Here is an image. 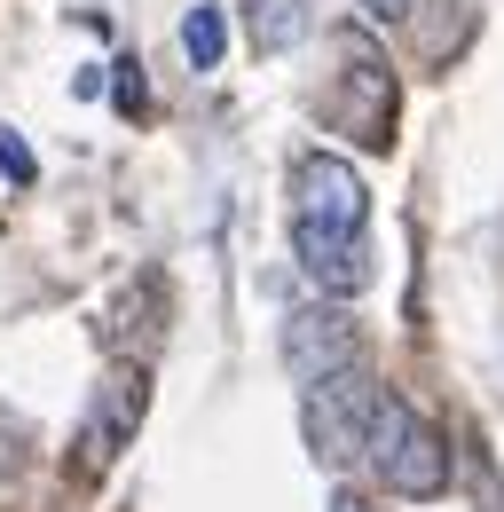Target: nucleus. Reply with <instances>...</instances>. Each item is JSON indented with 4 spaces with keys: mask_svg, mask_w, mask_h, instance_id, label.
<instances>
[{
    "mask_svg": "<svg viewBox=\"0 0 504 512\" xmlns=\"http://www.w3.org/2000/svg\"><path fill=\"white\" fill-rule=\"evenodd\" d=\"M0 174H8L16 190H24L32 174H40V166H32V150H24V134H16V127H0Z\"/></svg>",
    "mask_w": 504,
    "mask_h": 512,
    "instance_id": "nucleus-9",
    "label": "nucleus"
},
{
    "mask_svg": "<svg viewBox=\"0 0 504 512\" xmlns=\"http://www.w3.org/2000/svg\"><path fill=\"white\" fill-rule=\"evenodd\" d=\"M363 221H371L363 174L331 150H308L292 166V229H363Z\"/></svg>",
    "mask_w": 504,
    "mask_h": 512,
    "instance_id": "nucleus-4",
    "label": "nucleus"
},
{
    "mask_svg": "<svg viewBox=\"0 0 504 512\" xmlns=\"http://www.w3.org/2000/svg\"><path fill=\"white\" fill-rule=\"evenodd\" d=\"M363 16H371V24H402V16H410V0H363Z\"/></svg>",
    "mask_w": 504,
    "mask_h": 512,
    "instance_id": "nucleus-10",
    "label": "nucleus"
},
{
    "mask_svg": "<svg viewBox=\"0 0 504 512\" xmlns=\"http://www.w3.org/2000/svg\"><path fill=\"white\" fill-rule=\"evenodd\" d=\"M142 410H150V379H142L134 363H126V371H111V379L95 386V402H87V426H79V449H71L79 481H103V473L119 465V449L134 442Z\"/></svg>",
    "mask_w": 504,
    "mask_h": 512,
    "instance_id": "nucleus-3",
    "label": "nucleus"
},
{
    "mask_svg": "<svg viewBox=\"0 0 504 512\" xmlns=\"http://www.w3.org/2000/svg\"><path fill=\"white\" fill-rule=\"evenodd\" d=\"M371 379H363V363H347V371H323V379L300 386V426H308V449L323 465H347L355 449H363V426H371Z\"/></svg>",
    "mask_w": 504,
    "mask_h": 512,
    "instance_id": "nucleus-2",
    "label": "nucleus"
},
{
    "mask_svg": "<svg viewBox=\"0 0 504 512\" xmlns=\"http://www.w3.org/2000/svg\"><path fill=\"white\" fill-rule=\"evenodd\" d=\"M284 363H292L300 386L323 379V371H347V363H363V331L339 300H315V308H300L284 323Z\"/></svg>",
    "mask_w": 504,
    "mask_h": 512,
    "instance_id": "nucleus-5",
    "label": "nucleus"
},
{
    "mask_svg": "<svg viewBox=\"0 0 504 512\" xmlns=\"http://www.w3.org/2000/svg\"><path fill=\"white\" fill-rule=\"evenodd\" d=\"M245 16H252V48H260V56H284V48L308 32V8H300V0H252Z\"/></svg>",
    "mask_w": 504,
    "mask_h": 512,
    "instance_id": "nucleus-7",
    "label": "nucleus"
},
{
    "mask_svg": "<svg viewBox=\"0 0 504 512\" xmlns=\"http://www.w3.org/2000/svg\"><path fill=\"white\" fill-rule=\"evenodd\" d=\"M363 457H371V473L394 489V497H441L449 489V442H441V426L426 410H410L402 394H378L371 402V426H363Z\"/></svg>",
    "mask_w": 504,
    "mask_h": 512,
    "instance_id": "nucleus-1",
    "label": "nucleus"
},
{
    "mask_svg": "<svg viewBox=\"0 0 504 512\" xmlns=\"http://www.w3.org/2000/svg\"><path fill=\"white\" fill-rule=\"evenodd\" d=\"M292 260L323 300H355L371 284V245L363 229H292Z\"/></svg>",
    "mask_w": 504,
    "mask_h": 512,
    "instance_id": "nucleus-6",
    "label": "nucleus"
},
{
    "mask_svg": "<svg viewBox=\"0 0 504 512\" xmlns=\"http://www.w3.org/2000/svg\"><path fill=\"white\" fill-rule=\"evenodd\" d=\"M182 56H189L197 71H213L221 56H229V16H221L213 0H197V8L182 16Z\"/></svg>",
    "mask_w": 504,
    "mask_h": 512,
    "instance_id": "nucleus-8",
    "label": "nucleus"
},
{
    "mask_svg": "<svg viewBox=\"0 0 504 512\" xmlns=\"http://www.w3.org/2000/svg\"><path fill=\"white\" fill-rule=\"evenodd\" d=\"M331 512H371V497H355V489H339V497H331Z\"/></svg>",
    "mask_w": 504,
    "mask_h": 512,
    "instance_id": "nucleus-11",
    "label": "nucleus"
}]
</instances>
